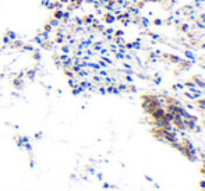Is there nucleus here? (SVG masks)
Listing matches in <instances>:
<instances>
[{
  "label": "nucleus",
  "instance_id": "2",
  "mask_svg": "<svg viewBox=\"0 0 205 191\" xmlns=\"http://www.w3.org/2000/svg\"><path fill=\"white\" fill-rule=\"evenodd\" d=\"M13 85H14L15 88H22V80L21 77H17L13 80Z\"/></svg>",
  "mask_w": 205,
  "mask_h": 191
},
{
  "label": "nucleus",
  "instance_id": "1",
  "mask_svg": "<svg viewBox=\"0 0 205 191\" xmlns=\"http://www.w3.org/2000/svg\"><path fill=\"white\" fill-rule=\"evenodd\" d=\"M53 18H56V20H62V18H63V11H62L60 8H56V10H55V13H53Z\"/></svg>",
  "mask_w": 205,
  "mask_h": 191
},
{
  "label": "nucleus",
  "instance_id": "3",
  "mask_svg": "<svg viewBox=\"0 0 205 191\" xmlns=\"http://www.w3.org/2000/svg\"><path fill=\"white\" fill-rule=\"evenodd\" d=\"M6 36H7V38L10 39V41H11V42H13V41L15 39V34H14V32H11V31H8L7 35H6Z\"/></svg>",
  "mask_w": 205,
  "mask_h": 191
},
{
  "label": "nucleus",
  "instance_id": "4",
  "mask_svg": "<svg viewBox=\"0 0 205 191\" xmlns=\"http://www.w3.org/2000/svg\"><path fill=\"white\" fill-rule=\"evenodd\" d=\"M27 74H28V77L31 78V80H32V78L35 77V74H36V70H29L28 73H27Z\"/></svg>",
  "mask_w": 205,
  "mask_h": 191
},
{
  "label": "nucleus",
  "instance_id": "5",
  "mask_svg": "<svg viewBox=\"0 0 205 191\" xmlns=\"http://www.w3.org/2000/svg\"><path fill=\"white\" fill-rule=\"evenodd\" d=\"M34 59H36V60H41V55H39V52H34Z\"/></svg>",
  "mask_w": 205,
  "mask_h": 191
}]
</instances>
